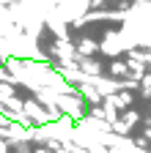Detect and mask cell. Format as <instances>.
Masks as SVG:
<instances>
[{
	"instance_id": "cell-4",
	"label": "cell",
	"mask_w": 151,
	"mask_h": 153,
	"mask_svg": "<svg viewBox=\"0 0 151 153\" xmlns=\"http://www.w3.org/2000/svg\"><path fill=\"white\" fill-rule=\"evenodd\" d=\"M137 120H140V115H137V112H126V115H124V123H126L129 128H132V126H135Z\"/></svg>"
},
{
	"instance_id": "cell-1",
	"label": "cell",
	"mask_w": 151,
	"mask_h": 153,
	"mask_svg": "<svg viewBox=\"0 0 151 153\" xmlns=\"http://www.w3.org/2000/svg\"><path fill=\"white\" fill-rule=\"evenodd\" d=\"M22 112H25V118H28L30 123H39V126H44V123H50V120H52V115H50V112H44L39 104H33V101H25Z\"/></svg>"
},
{
	"instance_id": "cell-6",
	"label": "cell",
	"mask_w": 151,
	"mask_h": 153,
	"mask_svg": "<svg viewBox=\"0 0 151 153\" xmlns=\"http://www.w3.org/2000/svg\"><path fill=\"white\" fill-rule=\"evenodd\" d=\"M22 153H30V150H28V148H22Z\"/></svg>"
},
{
	"instance_id": "cell-3",
	"label": "cell",
	"mask_w": 151,
	"mask_h": 153,
	"mask_svg": "<svg viewBox=\"0 0 151 153\" xmlns=\"http://www.w3.org/2000/svg\"><path fill=\"white\" fill-rule=\"evenodd\" d=\"M129 71V63H124V60H113V66H110V74L113 76H121V74H126Z\"/></svg>"
},
{
	"instance_id": "cell-2",
	"label": "cell",
	"mask_w": 151,
	"mask_h": 153,
	"mask_svg": "<svg viewBox=\"0 0 151 153\" xmlns=\"http://www.w3.org/2000/svg\"><path fill=\"white\" fill-rule=\"evenodd\" d=\"M104 104H110L113 109H126L132 104V93H110L104 96Z\"/></svg>"
},
{
	"instance_id": "cell-5",
	"label": "cell",
	"mask_w": 151,
	"mask_h": 153,
	"mask_svg": "<svg viewBox=\"0 0 151 153\" xmlns=\"http://www.w3.org/2000/svg\"><path fill=\"white\" fill-rule=\"evenodd\" d=\"M0 153H8V142L6 140H0Z\"/></svg>"
}]
</instances>
